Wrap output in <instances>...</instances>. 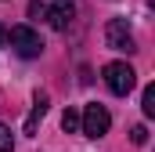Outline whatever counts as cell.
I'll use <instances>...</instances> for the list:
<instances>
[{"instance_id": "2", "label": "cell", "mask_w": 155, "mask_h": 152, "mask_svg": "<svg viewBox=\"0 0 155 152\" xmlns=\"http://www.w3.org/2000/svg\"><path fill=\"white\" fill-rule=\"evenodd\" d=\"M108 127H112V116H108L105 105H97V102L83 105V112H79V130H83L87 138H101V134H108Z\"/></svg>"}, {"instance_id": "8", "label": "cell", "mask_w": 155, "mask_h": 152, "mask_svg": "<svg viewBox=\"0 0 155 152\" xmlns=\"http://www.w3.org/2000/svg\"><path fill=\"white\" fill-rule=\"evenodd\" d=\"M141 109H144V116H155V87H144V94H141Z\"/></svg>"}, {"instance_id": "9", "label": "cell", "mask_w": 155, "mask_h": 152, "mask_svg": "<svg viewBox=\"0 0 155 152\" xmlns=\"http://www.w3.org/2000/svg\"><path fill=\"white\" fill-rule=\"evenodd\" d=\"M0 152H15V134H11V127H4V123H0Z\"/></svg>"}, {"instance_id": "1", "label": "cell", "mask_w": 155, "mask_h": 152, "mask_svg": "<svg viewBox=\"0 0 155 152\" xmlns=\"http://www.w3.org/2000/svg\"><path fill=\"white\" fill-rule=\"evenodd\" d=\"M101 73H105V83H108V91H112V94H119V98H126V94L137 87V73H134L126 62H108Z\"/></svg>"}, {"instance_id": "10", "label": "cell", "mask_w": 155, "mask_h": 152, "mask_svg": "<svg viewBox=\"0 0 155 152\" xmlns=\"http://www.w3.org/2000/svg\"><path fill=\"white\" fill-rule=\"evenodd\" d=\"M130 141H134V145H144V141H148V127H144V123H137V127L130 130Z\"/></svg>"}, {"instance_id": "5", "label": "cell", "mask_w": 155, "mask_h": 152, "mask_svg": "<svg viewBox=\"0 0 155 152\" xmlns=\"http://www.w3.org/2000/svg\"><path fill=\"white\" fill-rule=\"evenodd\" d=\"M47 22H51V29H58V33H65L69 26H72V15H76V4L72 0H54V4H47Z\"/></svg>"}, {"instance_id": "3", "label": "cell", "mask_w": 155, "mask_h": 152, "mask_svg": "<svg viewBox=\"0 0 155 152\" xmlns=\"http://www.w3.org/2000/svg\"><path fill=\"white\" fill-rule=\"evenodd\" d=\"M7 43H11L22 58H40V54H43V40H40V33L29 29V26H11Z\"/></svg>"}, {"instance_id": "12", "label": "cell", "mask_w": 155, "mask_h": 152, "mask_svg": "<svg viewBox=\"0 0 155 152\" xmlns=\"http://www.w3.org/2000/svg\"><path fill=\"white\" fill-rule=\"evenodd\" d=\"M4 43H7V29L0 26V47H4Z\"/></svg>"}, {"instance_id": "7", "label": "cell", "mask_w": 155, "mask_h": 152, "mask_svg": "<svg viewBox=\"0 0 155 152\" xmlns=\"http://www.w3.org/2000/svg\"><path fill=\"white\" fill-rule=\"evenodd\" d=\"M61 130H65V134H76L79 130V112L76 109H65V112H61Z\"/></svg>"}, {"instance_id": "4", "label": "cell", "mask_w": 155, "mask_h": 152, "mask_svg": "<svg viewBox=\"0 0 155 152\" xmlns=\"http://www.w3.org/2000/svg\"><path fill=\"white\" fill-rule=\"evenodd\" d=\"M105 43H108L112 51H123V54H134V51H137V43H134V33H130L126 18H112V22L105 26Z\"/></svg>"}, {"instance_id": "11", "label": "cell", "mask_w": 155, "mask_h": 152, "mask_svg": "<svg viewBox=\"0 0 155 152\" xmlns=\"http://www.w3.org/2000/svg\"><path fill=\"white\" fill-rule=\"evenodd\" d=\"M43 11H47V4H43V0H33V4H29V15H33V18L43 15Z\"/></svg>"}, {"instance_id": "6", "label": "cell", "mask_w": 155, "mask_h": 152, "mask_svg": "<svg viewBox=\"0 0 155 152\" xmlns=\"http://www.w3.org/2000/svg\"><path fill=\"white\" fill-rule=\"evenodd\" d=\"M47 109H51V98H47L43 91H36L33 109H29V116H25V134H29V138H36V130H40V123H43V116H47Z\"/></svg>"}]
</instances>
